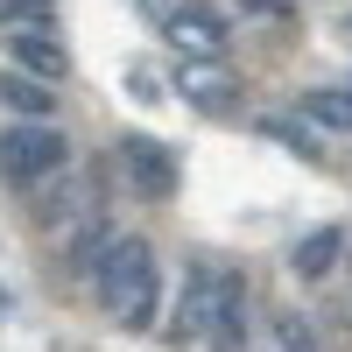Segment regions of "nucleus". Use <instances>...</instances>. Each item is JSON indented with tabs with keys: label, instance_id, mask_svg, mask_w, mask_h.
Returning <instances> with one entry per match:
<instances>
[{
	"label": "nucleus",
	"instance_id": "f03ea898",
	"mask_svg": "<svg viewBox=\"0 0 352 352\" xmlns=\"http://www.w3.org/2000/svg\"><path fill=\"white\" fill-rule=\"evenodd\" d=\"M71 162V141L56 134L50 120H28V127H0V176H8L14 190H43L56 184Z\"/></svg>",
	"mask_w": 352,
	"mask_h": 352
},
{
	"label": "nucleus",
	"instance_id": "9b49d317",
	"mask_svg": "<svg viewBox=\"0 0 352 352\" xmlns=\"http://www.w3.org/2000/svg\"><path fill=\"white\" fill-rule=\"evenodd\" d=\"M303 120L317 134H352V92H303Z\"/></svg>",
	"mask_w": 352,
	"mask_h": 352
},
{
	"label": "nucleus",
	"instance_id": "20e7f679",
	"mask_svg": "<svg viewBox=\"0 0 352 352\" xmlns=\"http://www.w3.org/2000/svg\"><path fill=\"white\" fill-rule=\"evenodd\" d=\"M162 36H169V50L184 56V64H204V56H219V50H226L232 28H226L219 8H197V0H184V8H169Z\"/></svg>",
	"mask_w": 352,
	"mask_h": 352
},
{
	"label": "nucleus",
	"instance_id": "7ed1b4c3",
	"mask_svg": "<svg viewBox=\"0 0 352 352\" xmlns=\"http://www.w3.org/2000/svg\"><path fill=\"white\" fill-rule=\"evenodd\" d=\"M247 324H254L247 275L240 268H219L212 275V303H204V338H212V352H247Z\"/></svg>",
	"mask_w": 352,
	"mask_h": 352
},
{
	"label": "nucleus",
	"instance_id": "ddd939ff",
	"mask_svg": "<svg viewBox=\"0 0 352 352\" xmlns=\"http://www.w3.org/2000/svg\"><path fill=\"white\" fill-rule=\"evenodd\" d=\"M113 240H120V232H113L106 219H85V226H78V240H71V268H78V275H99V261H106Z\"/></svg>",
	"mask_w": 352,
	"mask_h": 352
},
{
	"label": "nucleus",
	"instance_id": "6e6552de",
	"mask_svg": "<svg viewBox=\"0 0 352 352\" xmlns=\"http://www.w3.org/2000/svg\"><path fill=\"white\" fill-rule=\"evenodd\" d=\"M204 303H212V268H204V261H190V275H184V303H176L169 331H176V338H204Z\"/></svg>",
	"mask_w": 352,
	"mask_h": 352
},
{
	"label": "nucleus",
	"instance_id": "423d86ee",
	"mask_svg": "<svg viewBox=\"0 0 352 352\" xmlns=\"http://www.w3.org/2000/svg\"><path fill=\"white\" fill-rule=\"evenodd\" d=\"M176 85H184V99H190L197 113H226L232 99H240V78H232L219 56H204V64H184V71H176Z\"/></svg>",
	"mask_w": 352,
	"mask_h": 352
},
{
	"label": "nucleus",
	"instance_id": "1a4fd4ad",
	"mask_svg": "<svg viewBox=\"0 0 352 352\" xmlns=\"http://www.w3.org/2000/svg\"><path fill=\"white\" fill-rule=\"evenodd\" d=\"M338 254H345V232H338V226L303 232V247H296V275H303V282H324V275L338 268Z\"/></svg>",
	"mask_w": 352,
	"mask_h": 352
},
{
	"label": "nucleus",
	"instance_id": "f257e3e1",
	"mask_svg": "<svg viewBox=\"0 0 352 352\" xmlns=\"http://www.w3.org/2000/svg\"><path fill=\"white\" fill-rule=\"evenodd\" d=\"M99 303L113 310V324H127V331H148L155 324V310H162V275H155V247L148 240H134V232H120V240L106 247L99 261Z\"/></svg>",
	"mask_w": 352,
	"mask_h": 352
},
{
	"label": "nucleus",
	"instance_id": "9d476101",
	"mask_svg": "<svg viewBox=\"0 0 352 352\" xmlns=\"http://www.w3.org/2000/svg\"><path fill=\"white\" fill-rule=\"evenodd\" d=\"M261 352H317V331L303 310H268V338H261Z\"/></svg>",
	"mask_w": 352,
	"mask_h": 352
},
{
	"label": "nucleus",
	"instance_id": "0eeeda50",
	"mask_svg": "<svg viewBox=\"0 0 352 352\" xmlns=\"http://www.w3.org/2000/svg\"><path fill=\"white\" fill-rule=\"evenodd\" d=\"M120 155H127V176H134L141 197H169L176 190V162L155 148V141H120Z\"/></svg>",
	"mask_w": 352,
	"mask_h": 352
},
{
	"label": "nucleus",
	"instance_id": "f8f14e48",
	"mask_svg": "<svg viewBox=\"0 0 352 352\" xmlns=\"http://www.w3.org/2000/svg\"><path fill=\"white\" fill-rule=\"evenodd\" d=\"M0 99H8L14 113H28V120H50V106H56V92H50V85L21 78V71H8V78H0Z\"/></svg>",
	"mask_w": 352,
	"mask_h": 352
},
{
	"label": "nucleus",
	"instance_id": "39448f33",
	"mask_svg": "<svg viewBox=\"0 0 352 352\" xmlns=\"http://www.w3.org/2000/svg\"><path fill=\"white\" fill-rule=\"evenodd\" d=\"M8 50H14V71H21V78H36V85H50V92H56V78H71V50L56 43V36L14 28V36H8Z\"/></svg>",
	"mask_w": 352,
	"mask_h": 352
}]
</instances>
